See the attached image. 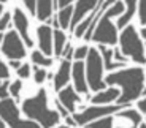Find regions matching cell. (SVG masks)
Wrapping results in <instances>:
<instances>
[{
    "label": "cell",
    "instance_id": "1",
    "mask_svg": "<svg viewBox=\"0 0 146 128\" xmlns=\"http://www.w3.org/2000/svg\"><path fill=\"white\" fill-rule=\"evenodd\" d=\"M146 81V71L141 66L121 68L117 71H111L105 76L106 85H119L121 96L117 98V104H130L132 101L141 98Z\"/></svg>",
    "mask_w": 146,
    "mask_h": 128
},
{
    "label": "cell",
    "instance_id": "2",
    "mask_svg": "<svg viewBox=\"0 0 146 128\" xmlns=\"http://www.w3.org/2000/svg\"><path fill=\"white\" fill-rule=\"evenodd\" d=\"M21 112L26 114L27 119L38 122L43 128H54L62 117L57 109H49L46 89H40L33 96L24 100L21 104Z\"/></svg>",
    "mask_w": 146,
    "mask_h": 128
},
{
    "label": "cell",
    "instance_id": "3",
    "mask_svg": "<svg viewBox=\"0 0 146 128\" xmlns=\"http://www.w3.org/2000/svg\"><path fill=\"white\" fill-rule=\"evenodd\" d=\"M124 11H125V2L124 0H116V3L111 5L100 18L99 24H97L94 33H92L91 41H94L97 44H105V46H114L116 43H119L117 26L113 24L111 19L114 16H121Z\"/></svg>",
    "mask_w": 146,
    "mask_h": 128
},
{
    "label": "cell",
    "instance_id": "4",
    "mask_svg": "<svg viewBox=\"0 0 146 128\" xmlns=\"http://www.w3.org/2000/svg\"><path fill=\"white\" fill-rule=\"evenodd\" d=\"M119 49L137 65H146V48L135 26L129 24L125 29H122L119 35Z\"/></svg>",
    "mask_w": 146,
    "mask_h": 128
},
{
    "label": "cell",
    "instance_id": "5",
    "mask_svg": "<svg viewBox=\"0 0 146 128\" xmlns=\"http://www.w3.org/2000/svg\"><path fill=\"white\" fill-rule=\"evenodd\" d=\"M86 77H88L89 89L92 92H100L106 89V82L103 77V71H105V63H103V57L97 48H91L86 59Z\"/></svg>",
    "mask_w": 146,
    "mask_h": 128
},
{
    "label": "cell",
    "instance_id": "6",
    "mask_svg": "<svg viewBox=\"0 0 146 128\" xmlns=\"http://www.w3.org/2000/svg\"><path fill=\"white\" fill-rule=\"evenodd\" d=\"M0 116L8 128H43L32 119H21V109L13 98H5L0 101Z\"/></svg>",
    "mask_w": 146,
    "mask_h": 128
},
{
    "label": "cell",
    "instance_id": "7",
    "mask_svg": "<svg viewBox=\"0 0 146 128\" xmlns=\"http://www.w3.org/2000/svg\"><path fill=\"white\" fill-rule=\"evenodd\" d=\"M129 104H92V106L89 108H84L83 111H80V112H75L72 114L73 117H75V120H76L78 125H83V127H86L88 123H91V122L94 120H99V119L102 117H106V116H113V114L119 112L121 109H124V108H127Z\"/></svg>",
    "mask_w": 146,
    "mask_h": 128
},
{
    "label": "cell",
    "instance_id": "8",
    "mask_svg": "<svg viewBox=\"0 0 146 128\" xmlns=\"http://www.w3.org/2000/svg\"><path fill=\"white\" fill-rule=\"evenodd\" d=\"M2 54L7 60L26 59V43L18 33V30H8L2 35Z\"/></svg>",
    "mask_w": 146,
    "mask_h": 128
},
{
    "label": "cell",
    "instance_id": "9",
    "mask_svg": "<svg viewBox=\"0 0 146 128\" xmlns=\"http://www.w3.org/2000/svg\"><path fill=\"white\" fill-rule=\"evenodd\" d=\"M113 117L114 128H140L141 125V112L133 108H124Z\"/></svg>",
    "mask_w": 146,
    "mask_h": 128
},
{
    "label": "cell",
    "instance_id": "10",
    "mask_svg": "<svg viewBox=\"0 0 146 128\" xmlns=\"http://www.w3.org/2000/svg\"><path fill=\"white\" fill-rule=\"evenodd\" d=\"M72 81H73V87L78 93H81V95H88L89 93V84H88V77H86V63L83 60H75L73 62Z\"/></svg>",
    "mask_w": 146,
    "mask_h": 128
},
{
    "label": "cell",
    "instance_id": "11",
    "mask_svg": "<svg viewBox=\"0 0 146 128\" xmlns=\"http://www.w3.org/2000/svg\"><path fill=\"white\" fill-rule=\"evenodd\" d=\"M36 41H38V49L43 54L51 57L54 54V30L51 26L43 24L36 29Z\"/></svg>",
    "mask_w": 146,
    "mask_h": 128
},
{
    "label": "cell",
    "instance_id": "12",
    "mask_svg": "<svg viewBox=\"0 0 146 128\" xmlns=\"http://www.w3.org/2000/svg\"><path fill=\"white\" fill-rule=\"evenodd\" d=\"M99 3H100V0H76V2H75V11H73V19H72L70 30L75 32L78 24H80L89 13H92L95 8L99 7Z\"/></svg>",
    "mask_w": 146,
    "mask_h": 128
},
{
    "label": "cell",
    "instance_id": "13",
    "mask_svg": "<svg viewBox=\"0 0 146 128\" xmlns=\"http://www.w3.org/2000/svg\"><path fill=\"white\" fill-rule=\"evenodd\" d=\"M13 24H15V29L18 30V33L21 35V38L24 40L26 46L32 48L33 41L29 35V19L21 8H15V11H13Z\"/></svg>",
    "mask_w": 146,
    "mask_h": 128
},
{
    "label": "cell",
    "instance_id": "14",
    "mask_svg": "<svg viewBox=\"0 0 146 128\" xmlns=\"http://www.w3.org/2000/svg\"><path fill=\"white\" fill-rule=\"evenodd\" d=\"M57 100L70 111V114L76 112V106H78V103L81 101L80 93L75 90L73 85H67V87L62 89V90H59L57 92Z\"/></svg>",
    "mask_w": 146,
    "mask_h": 128
},
{
    "label": "cell",
    "instance_id": "15",
    "mask_svg": "<svg viewBox=\"0 0 146 128\" xmlns=\"http://www.w3.org/2000/svg\"><path fill=\"white\" fill-rule=\"evenodd\" d=\"M72 68H73V63L70 60L64 59L60 62V65H59L57 71L54 74V89L57 92L68 85L70 79H72Z\"/></svg>",
    "mask_w": 146,
    "mask_h": 128
},
{
    "label": "cell",
    "instance_id": "16",
    "mask_svg": "<svg viewBox=\"0 0 146 128\" xmlns=\"http://www.w3.org/2000/svg\"><path fill=\"white\" fill-rule=\"evenodd\" d=\"M119 96L121 90H117L114 85H110L105 90L95 92V95L91 98V103L92 104H110V103H116Z\"/></svg>",
    "mask_w": 146,
    "mask_h": 128
},
{
    "label": "cell",
    "instance_id": "17",
    "mask_svg": "<svg viewBox=\"0 0 146 128\" xmlns=\"http://www.w3.org/2000/svg\"><path fill=\"white\" fill-rule=\"evenodd\" d=\"M97 49L100 51L103 57V63H105V70H108L110 73L111 71H117L119 68L125 66V63L122 62H116L114 60V49L111 46H105V44H97Z\"/></svg>",
    "mask_w": 146,
    "mask_h": 128
},
{
    "label": "cell",
    "instance_id": "18",
    "mask_svg": "<svg viewBox=\"0 0 146 128\" xmlns=\"http://www.w3.org/2000/svg\"><path fill=\"white\" fill-rule=\"evenodd\" d=\"M124 2H125V11L116 21L117 29H125L130 24V21L135 16V13L138 11V0H124Z\"/></svg>",
    "mask_w": 146,
    "mask_h": 128
},
{
    "label": "cell",
    "instance_id": "19",
    "mask_svg": "<svg viewBox=\"0 0 146 128\" xmlns=\"http://www.w3.org/2000/svg\"><path fill=\"white\" fill-rule=\"evenodd\" d=\"M54 0H38L36 2V18L41 22H48L52 19V10H54Z\"/></svg>",
    "mask_w": 146,
    "mask_h": 128
},
{
    "label": "cell",
    "instance_id": "20",
    "mask_svg": "<svg viewBox=\"0 0 146 128\" xmlns=\"http://www.w3.org/2000/svg\"><path fill=\"white\" fill-rule=\"evenodd\" d=\"M73 11H75V5H70V7H67V8L59 10L57 21H59V24H60V29L62 30L70 29V26H72V19H73Z\"/></svg>",
    "mask_w": 146,
    "mask_h": 128
},
{
    "label": "cell",
    "instance_id": "21",
    "mask_svg": "<svg viewBox=\"0 0 146 128\" xmlns=\"http://www.w3.org/2000/svg\"><path fill=\"white\" fill-rule=\"evenodd\" d=\"M67 46V35L62 29L54 30V55L62 57V52Z\"/></svg>",
    "mask_w": 146,
    "mask_h": 128
},
{
    "label": "cell",
    "instance_id": "22",
    "mask_svg": "<svg viewBox=\"0 0 146 128\" xmlns=\"http://www.w3.org/2000/svg\"><path fill=\"white\" fill-rule=\"evenodd\" d=\"M30 62H32L33 65L43 66V68L52 65V59L49 57V55L43 54L40 49H33V51H32V54H30Z\"/></svg>",
    "mask_w": 146,
    "mask_h": 128
},
{
    "label": "cell",
    "instance_id": "23",
    "mask_svg": "<svg viewBox=\"0 0 146 128\" xmlns=\"http://www.w3.org/2000/svg\"><path fill=\"white\" fill-rule=\"evenodd\" d=\"M86 128H114V117L113 116H106L99 120H94L86 125Z\"/></svg>",
    "mask_w": 146,
    "mask_h": 128
},
{
    "label": "cell",
    "instance_id": "24",
    "mask_svg": "<svg viewBox=\"0 0 146 128\" xmlns=\"http://www.w3.org/2000/svg\"><path fill=\"white\" fill-rule=\"evenodd\" d=\"M48 71L43 68V66H38V65H35L33 66V81H35V84H43L44 81L48 79Z\"/></svg>",
    "mask_w": 146,
    "mask_h": 128
},
{
    "label": "cell",
    "instance_id": "25",
    "mask_svg": "<svg viewBox=\"0 0 146 128\" xmlns=\"http://www.w3.org/2000/svg\"><path fill=\"white\" fill-rule=\"evenodd\" d=\"M16 74H18L19 79H29L33 74V66L30 63H22L18 70H16Z\"/></svg>",
    "mask_w": 146,
    "mask_h": 128
},
{
    "label": "cell",
    "instance_id": "26",
    "mask_svg": "<svg viewBox=\"0 0 146 128\" xmlns=\"http://www.w3.org/2000/svg\"><path fill=\"white\" fill-rule=\"evenodd\" d=\"M21 90H22V79L13 81L11 85H10V95H11V98L18 100L19 95H21Z\"/></svg>",
    "mask_w": 146,
    "mask_h": 128
},
{
    "label": "cell",
    "instance_id": "27",
    "mask_svg": "<svg viewBox=\"0 0 146 128\" xmlns=\"http://www.w3.org/2000/svg\"><path fill=\"white\" fill-rule=\"evenodd\" d=\"M89 46H86V44H83V46H80V48L75 49V55H73V59L75 60H86L88 59V54H89Z\"/></svg>",
    "mask_w": 146,
    "mask_h": 128
},
{
    "label": "cell",
    "instance_id": "28",
    "mask_svg": "<svg viewBox=\"0 0 146 128\" xmlns=\"http://www.w3.org/2000/svg\"><path fill=\"white\" fill-rule=\"evenodd\" d=\"M138 19L140 24L146 27V0H138Z\"/></svg>",
    "mask_w": 146,
    "mask_h": 128
},
{
    "label": "cell",
    "instance_id": "29",
    "mask_svg": "<svg viewBox=\"0 0 146 128\" xmlns=\"http://www.w3.org/2000/svg\"><path fill=\"white\" fill-rule=\"evenodd\" d=\"M10 79H3L2 85H0V98L5 100V98H10Z\"/></svg>",
    "mask_w": 146,
    "mask_h": 128
},
{
    "label": "cell",
    "instance_id": "30",
    "mask_svg": "<svg viewBox=\"0 0 146 128\" xmlns=\"http://www.w3.org/2000/svg\"><path fill=\"white\" fill-rule=\"evenodd\" d=\"M13 19V16H11V13H8V11H5L3 14H2V21H0V30L5 33V30L8 29V26H10V21Z\"/></svg>",
    "mask_w": 146,
    "mask_h": 128
},
{
    "label": "cell",
    "instance_id": "31",
    "mask_svg": "<svg viewBox=\"0 0 146 128\" xmlns=\"http://www.w3.org/2000/svg\"><path fill=\"white\" fill-rule=\"evenodd\" d=\"M36 2H38V0H22V3L27 8V11L33 16H36Z\"/></svg>",
    "mask_w": 146,
    "mask_h": 128
},
{
    "label": "cell",
    "instance_id": "32",
    "mask_svg": "<svg viewBox=\"0 0 146 128\" xmlns=\"http://www.w3.org/2000/svg\"><path fill=\"white\" fill-rule=\"evenodd\" d=\"M73 55H75V49H73V46H72L70 43H67L65 49H64V52H62V57H64L65 60H72Z\"/></svg>",
    "mask_w": 146,
    "mask_h": 128
},
{
    "label": "cell",
    "instance_id": "33",
    "mask_svg": "<svg viewBox=\"0 0 146 128\" xmlns=\"http://www.w3.org/2000/svg\"><path fill=\"white\" fill-rule=\"evenodd\" d=\"M0 66H2V79H10V68L11 66L8 65V62H2L0 63Z\"/></svg>",
    "mask_w": 146,
    "mask_h": 128
},
{
    "label": "cell",
    "instance_id": "34",
    "mask_svg": "<svg viewBox=\"0 0 146 128\" xmlns=\"http://www.w3.org/2000/svg\"><path fill=\"white\" fill-rule=\"evenodd\" d=\"M56 108H57L59 114H60V116H62L64 119H65V117H68V116H70V111L67 109V108L64 106V104H62V103H60V101H59V100H57V101H56Z\"/></svg>",
    "mask_w": 146,
    "mask_h": 128
},
{
    "label": "cell",
    "instance_id": "35",
    "mask_svg": "<svg viewBox=\"0 0 146 128\" xmlns=\"http://www.w3.org/2000/svg\"><path fill=\"white\" fill-rule=\"evenodd\" d=\"M76 2V0H56V7L59 8V10H62V8H67L70 7V5H73Z\"/></svg>",
    "mask_w": 146,
    "mask_h": 128
},
{
    "label": "cell",
    "instance_id": "36",
    "mask_svg": "<svg viewBox=\"0 0 146 128\" xmlns=\"http://www.w3.org/2000/svg\"><path fill=\"white\" fill-rule=\"evenodd\" d=\"M137 109L141 114H146V96H141L140 100H137Z\"/></svg>",
    "mask_w": 146,
    "mask_h": 128
},
{
    "label": "cell",
    "instance_id": "37",
    "mask_svg": "<svg viewBox=\"0 0 146 128\" xmlns=\"http://www.w3.org/2000/svg\"><path fill=\"white\" fill-rule=\"evenodd\" d=\"M127 59H129V57H125V55L121 52V49H114V60H116V62L127 63Z\"/></svg>",
    "mask_w": 146,
    "mask_h": 128
},
{
    "label": "cell",
    "instance_id": "38",
    "mask_svg": "<svg viewBox=\"0 0 146 128\" xmlns=\"http://www.w3.org/2000/svg\"><path fill=\"white\" fill-rule=\"evenodd\" d=\"M65 123L68 125L70 128H75L76 127V120H75V117H73V116H68V117H65Z\"/></svg>",
    "mask_w": 146,
    "mask_h": 128
},
{
    "label": "cell",
    "instance_id": "39",
    "mask_svg": "<svg viewBox=\"0 0 146 128\" xmlns=\"http://www.w3.org/2000/svg\"><path fill=\"white\" fill-rule=\"evenodd\" d=\"M8 65H10L13 70H18L22 63H21V60H8Z\"/></svg>",
    "mask_w": 146,
    "mask_h": 128
},
{
    "label": "cell",
    "instance_id": "40",
    "mask_svg": "<svg viewBox=\"0 0 146 128\" xmlns=\"http://www.w3.org/2000/svg\"><path fill=\"white\" fill-rule=\"evenodd\" d=\"M140 35H141V37L146 40V27H143V29H141V32H140Z\"/></svg>",
    "mask_w": 146,
    "mask_h": 128
},
{
    "label": "cell",
    "instance_id": "41",
    "mask_svg": "<svg viewBox=\"0 0 146 128\" xmlns=\"http://www.w3.org/2000/svg\"><path fill=\"white\" fill-rule=\"evenodd\" d=\"M54 128H70V127H68L67 123H64V125H56Z\"/></svg>",
    "mask_w": 146,
    "mask_h": 128
},
{
    "label": "cell",
    "instance_id": "42",
    "mask_svg": "<svg viewBox=\"0 0 146 128\" xmlns=\"http://www.w3.org/2000/svg\"><path fill=\"white\" fill-rule=\"evenodd\" d=\"M140 128H146V123H143V122H141V125H140Z\"/></svg>",
    "mask_w": 146,
    "mask_h": 128
},
{
    "label": "cell",
    "instance_id": "43",
    "mask_svg": "<svg viewBox=\"0 0 146 128\" xmlns=\"http://www.w3.org/2000/svg\"><path fill=\"white\" fill-rule=\"evenodd\" d=\"M7 2H8V0H2V3H7Z\"/></svg>",
    "mask_w": 146,
    "mask_h": 128
},
{
    "label": "cell",
    "instance_id": "44",
    "mask_svg": "<svg viewBox=\"0 0 146 128\" xmlns=\"http://www.w3.org/2000/svg\"><path fill=\"white\" fill-rule=\"evenodd\" d=\"M145 48H146V43H145Z\"/></svg>",
    "mask_w": 146,
    "mask_h": 128
},
{
    "label": "cell",
    "instance_id": "45",
    "mask_svg": "<svg viewBox=\"0 0 146 128\" xmlns=\"http://www.w3.org/2000/svg\"><path fill=\"white\" fill-rule=\"evenodd\" d=\"M75 128H76V127H75Z\"/></svg>",
    "mask_w": 146,
    "mask_h": 128
}]
</instances>
